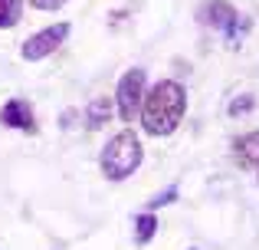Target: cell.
Returning <instances> with one entry per match:
<instances>
[{
    "label": "cell",
    "mask_w": 259,
    "mask_h": 250,
    "mask_svg": "<svg viewBox=\"0 0 259 250\" xmlns=\"http://www.w3.org/2000/svg\"><path fill=\"white\" fill-rule=\"evenodd\" d=\"M184 112H187V92H184V86L174 83V79H161L145 96L138 116H141L145 132L154 135V138H161V135H171L174 128L181 125Z\"/></svg>",
    "instance_id": "6da1fadb"
},
{
    "label": "cell",
    "mask_w": 259,
    "mask_h": 250,
    "mask_svg": "<svg viewBox=\"0 0 259 250\" xmlns=\"http://www.w3.org/2000/svg\"><path fill=\"white\" fill-rule=\"evenodd\" d=\"M141 158H145V148H141L138 135H135L132 128H125V132H118L102 148L99 165H102V174H105L108 181H125L132 171L141 168Z\"/></svg>",
    "instance_id": "7a4b0ae2"
},
{
    "label": "cell",
    "mask_w": 259,
    "mask_h": 250,
    "mask_svg": "<svg viewBox=\"0 0 259 250\" xmlns=\"http://www.w3.org/2000/svg\"><path fill=\"white\" fill-rule=\"evenodd\" d=\"M145 69H128L118 83V92H115V102H118V116L121 122L132 125L141 112V102H145Z\"/></svg>",
    "instance_id": "3957f363"
},
{
    "label": "cell",
    "mask_w": 259,
    "mask_h": 250,
    "mask_svg": "<svg viewBox=\"0 0 259 250\" xmlns=\"http://www.w3.org/2000/svg\"><path fill=\"white\" fill-rule=\"evenodd\" d=\"M66 37H69V23H53V26H46V30L33 33L23 43L20 56L23 59H46L50 53H56V46H63Z\"/></svg>",
    "instance_id": "277c9868"
},
{
    "label": "cell",
    "mask_w": 259,
    "mask_h": 250,
    "mask_svg": "<svg viewBox=\"0 0 259 250\" xmlns=\"http://www.w3.org/2000/svg\"><path fill=\"white\" fill-rule=\"evenodd\" d=\"M236 20H240V13H236V7L227 4V0H207V4L197 7V23L207 26V30L227 33Z\"/></svg>",
    "instance_id": "5b68a950"
},
{
    "label": "cell",
    "mask_w": 259,
    "mask_h": 250,
    "mask_svg": "<svg viewBox=\"0 0 259 250\" xmlns=\"http://www.w3.org/2000/svg\"><path fill=\"white\" fill-rule=\"evenodd\" d=\"M0 122L10 125V128H20V132H36V119H33V109L30 102L23 99H10V102L0 109Z\"/></svg>",
    "instance_id": "8992f818"
},
{
    "label": "cell",
    "mask_w": 259,
    "mask_h": 250,
    "mask_svg": "<svg viewBox=\"0 0 259 250\" xmlns=\"http://www.w3.org/2000/svg\"><path fill=\"white\" fill-rule=\"evenodd\" d=\"M233 161L240 168H259V132H246L233 138Z\"/></svg>",
    "instance_id": "52a82bcc"
},
{
    "label": "cell",
    "mask_w": 259,
    "mask_h": 250,
    "mask_svg": "<svg viewBox=\"0 0 259 250\" xmlns=\"http://www.w3.org/2000/svg\"><path fill=\"white\" fill-rule=\"evenodd\" d=\"M108 119H112V99H108V96H95L92 102H89V109H85L89 128H102Z\"/></svg>",
    "instance_id": "ba28073f"
},
{
    "label": "cell",
    "mask_w": 259,
    "mask_h": 250,
    "mask_svg": "<svg viewBox=\"0 0 259 250\" xmlns=\"http://www.w3.org/2000/svg\"><path fill=\"white\" fill-rule=\"evenodd\" d=\"M154 234H158V218H154L151 211L141 214V218L135 221V244H148Z\"/></svg>",
    "instance_id": "9c48e42d"
},
{
    "label": "cell",
    "mask_w": 259,
    "mask_h": 250,
    "mask_svg": "<svg viewBox=\"0 0 259 250\" xmlns=\"http://www.w3.org/2000/svg\"><path fill=\"white\" fill-rule=\"evenodd\" d=\"M20 13H23V4H20V0H0V30L17 26Z\"/></svg>",
    "instance_id": "30bf717a"
},
{
    "label": "cell",
    "mask_w": 259,
    "mask_h": 250,
    "mask_svg": "<svg viewBox=\"0 0 259 250\" xmlns=\"http://www.w3.org/2000/svg\"><path fill=\"white\" fill-rule=\"evenodd\" d=\"M253 109H256V96H249V92H246V96H236L233 102H230L227 112H230L233 119H240V116H249Z\"/></svg>",
    "instance_id": "8fae6325"
},
{
    "label": "cell",
    "mask_w": 259,
    "mask_h": 250,
    "mask_svg": "<svg viewBox=\"0 0 259 250\" xmlns=\"http://www.w3.org/2000/svg\"><path fill=\"white\" fill-rule=\"evenodd\" d=\"M174 198H177V185H171V188H164V191H161V194H154V198L148 201V207H151V211H158V207L171 204Z\"/></svg>",
    "instance_id": "7c38bea8"
},
{
    "label": "cell",
    "mask_w": 259,
    "mask_h": 250,
    "mask_svg": "<svg viewBox=\"0 0 259 250\" xmlns=\"http://www.w3.org/2000/svg\"><path fill=\"white\" fill-rule=\"evenodd\" d=\"M66 0H30V7H36V10H59Z\"/></svg>",
    "instance_id": "4fadbf2b"
},
{
    "label": "cell",
    "mask_w": 259,
    "mask_h": 250,
    "mask_svg": "<svg viewBox=\"0 0 259 250\" xmlns=\"http://www.w3.org/2000/svg\"><path fill=\"white\" fill-rule=\"evenodd\" d=\"M190 250H197V247H190Z\"/></svg>",
    "instance_id": "5bb4252c"
}]
</instances>
